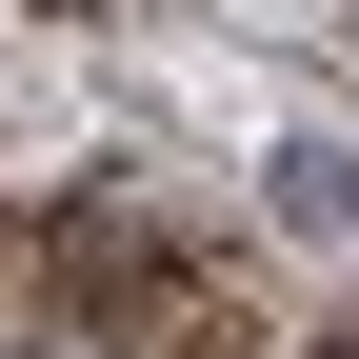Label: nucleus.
<instances>
[{
  "label": "nucleus",
  "instance_id": "1",
  "mask_svg": "<svg viewBox=\"0 0 359 359\" xmlns=\"http://www.w3.org/2000/svg\"><path fill=\"white\" fill-rule=\"evenodd\" d=\"M280 219H299V240H339V219H359V160H339V140H299V160H280Z\"/></svg>",
  "mask_w": 359,
  "mask_h": 359
},
{
  "label": "nucleus",
  "instance_id": "2",
  "mask_svg": "<svg viewBox=\"0 0 359 359\" xmlns=\"http://www.w3.org/2000/svg\"><path fill=\"white\" fill-rule=\"evenodd\" d=\"M320 359H359V339H320Z\"/></svg>",
  "mask_w": 359,
  "mask_h": 359
}]
</instances>
